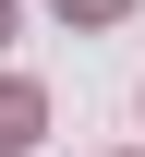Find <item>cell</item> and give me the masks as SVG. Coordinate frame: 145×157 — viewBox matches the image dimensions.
I'll return each mask as SVG.
<instances>
[{
	"mask_svg": "<svg viewBox=\"0 0 145 157\" xmlns=\"http://www.w3.org/2000/svg\"><path fill=\"white\" fill-rule=\"evenodd\" d=\"M36 133H48V97H36L24 73H0V157H12V145H36Z\"/></svg>",
	"mask_w": 145,
	"mask_h": 157,
	"instance_id": "6da1fadb",
	"label": "cell"
},
{
	"mask_svg": "<svg viewBox=\"0 0 145 157\" xmlns=\"http://www.w3.org/2000/svg\"><path fill=\"white\" fill-rule=\"evenodd\" d=\"M109 12H121V0H61V24H109Z\"/></svg>",
	"mask_w": 145,
	"mask_h": 157,
	"instance_id": "7a4b0ae2",
	"label": "cell"
},
{
	"mask_svg": "<svg viewBox=\"0 0 145 157\" xmlns=\"http://www.w3.org/2000/svg\"><path fill=\"white\" fill-rule=\"evenodd\" d=\"M0 48H12V0H0Z\"/></svg>",
	"mask_w": 145,
	"mask_h": 157,
	"instance_id": "3957f363",
	"label": "cell"
}]
</instances>
